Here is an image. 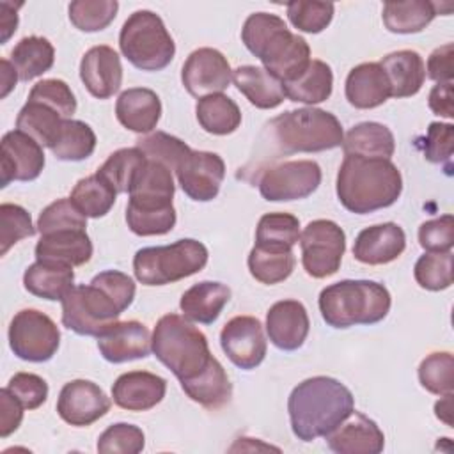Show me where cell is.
<instances>
[{
    "instance_id": "obj_1",
    "label": "cell",
    "mask_w": 454,
    "mask_h": 454,
    "mask_svg": "<svg viewBox=\"0 0 454 454\" xmlns=\"http://www.w3.org/2000/svg\"><path fill=\"white\" fill-rule=\"evenodd\" d=\"M355 410L351 390L335 378L312 376L298 383L287 399L291 429L301 442L326 436Z\"/></svg>"
},
{
    "instance_id": "obj_2",
    "label": "cell",
    "mask_w": 454,
    "mask_h": 454,
    "mask_svg": "<svg viewBox=\"0 0 454 454\" xmlns=\"http://www.w3.org/2000/svg\"><path fill=\"white\" fill-rule=\"evenodd\" d=\"M241 41L282 83L296 80L312 60L309 43L271 12L250 14L243 23Z\"/></svg>"
},
{
    "instance_id": "obj_3",
    "label": "cell",
    "mask_w": 454,
    "mask_h": 454,
    "mask_svg": "<svg viewBox=\"0 0 454 454\" xmlns=\"http://www.w3.org/2000/svg\"><path fill=\"white\" fill-rule=\"evenodd\" d=\"M339 202L355 215L392 206L403 192L399 168L385 158L344 156L337 172Z\"/></svg>"
},
{
    "instance_id": "obj_4",
    "label": "cell",
    "mask_w": 454,
    "mask_h": 454,
    "mask_svg": "<svg viewBox=\"0 0 454 454\" xmlns=\"http://www.w3.org/2000/svg\"><path fill=\"white\" fill-rule=\"evenodd\" d=\"M151 349L179 383L195 380L215 360L206 335L179 314H165L158 319L151 337Z\"/></svg>"
},
{
    "instance_id": "obj_5",
    "label": "cell",
    "mask_w": 454,
    "mask_h": 454,
    "mask_svg": "<svg viewBox=\"0 0 454 454\" xmlns=\"http://www.w3.org/2000/svg\"><path fill=\"white\" fill-rule=\"evenodd\" d=\"M319 312L332 328L374 325L387 317L392 300L388 289L374 280H340L319 293Z\"/></svg>"
},
{
    "instance_id": "obj_6",
    "label": "cell",
    "mask_w": 454,
    "mask_h": 454,
    "mask_svg": "<svg viewBox=\"0 0 454 454\" xmlns=\"http://www.w3.org/2000/svg\"><path fill=\"white\" fill-rule=\"evenodd\" d=\"M270 144L278 154L321 153L342 145L339 119L321 108L287 110L268 122Z\"/></svg>"
},
{
    "instance_id": "obj_7",
    "label": "cell",
    "mask_w": 454,
    "mask_h": 454,
    "mask_svg": "<svg viewBox=\"0 0 454 454\" xmlns=\"http://www.w3.org/2000/svg\"><path fill=\"white\" fill-rule=\"evenodd\" d=\"M207 257L200 241L184 238L165 247L140 248L133 257V271L144 286H165L199 273Z\"/></svg>"
},
{
    "instance_id": "obj_8",
    "label": "cell",
    "mask_w": 454,
    "mask_h": 454,
    "mask_svg": "<svg viewBox=\"0 0 454 454\" xmlns=\"http://www.w3.org/2000/svg\"><path fill=\"white\" fill-rule=\"evenodd\" d=\"M122 55L142 71H161L176 55V44L163 20L147 9L135 11L119 34Z\"/></svg>"
},
{
    "instance_id": "obj_9",
    "label": "cell",
    "mask_w": 454,
    "mask_h": 454,
    "mask_svg": "<svg viewBox=\"0 0 454 454\" xmlns=\"http://www.w3.org/2000/svg\"><path fill=\"white\" fill-rule=\"evenodd\" d=\"M62 325L78 335L99 337L122 310L99 286H74L62 300Z\"/></svg>"
},
{
    "instance_id": "obj_10",
    "label": "cell",
    "mask_w": 454,
    "mask_h": 454,
    "mask_svg": "<svg viewBox=\"0 0 454 454\" xmlns=\"http://www.w3.org/2000/svg\"><path fill=\"white\" fill-rule=\"evenodd\" d=\"M300 248L307 275L326 278L340 268L346 252V234L333 220H312L300 234Z\"/></svg>"
},
{
    "instance_id": "obj_11",
    "label": "cell",
    "mask_w": 454,
    "mask_h": 454,
    "mask_svg": "<svg viewBox=\"0 0 454 454\" xmlns=\"http://www.w3.org/2000/svg\"><path fill=\"white\" fill-rule=\"evenodd\" d=\"M60 344V332L53 319L35 309L20 310L9 325V346L25 362H48Z\"/></svg>"
},
{
    "instance_id": "obj_12",
    "label": "cell",
    "mask_w": 454,
    "mask_h": 454,
    "mask_svg": "<svg viewBox=\"0 0 454 454\" xmlns=\"http://www.w3.org/2000/svg\"><path fill=\"white\" fill-rule=\"evenodd\" d=\"M321 184V167L312 160L282 161L259 177V193L270 202L298 200L312 195Z\"/></svg>"
},
{
    "instance_id": "obj_13",
    "label": "cell",
    "mask_w": 454,
    "mask_h": 454,
    "mask_svg": "<svg viewBox=\"0 0 454 454\" xmlns=\"http://www.w3.org/2000/svg\"><path fill=\"white\" fill-rule=\"evenodd\" d=\"M181 190L197 202L213 200L225 177L222 156L209 151H190L176 168Z\"/></svg>"
},
{
    "instance_id": "obj_14",
    "label": "cell",
    "mask_w": 454,
    "mask_h": 454,
    "mask_svg": "<svg viewBox=\"0 0 454 454\" xmlns=\"http://www.w3.org/2000/svg\"><path fill=\"white\" fill-rule=\"evenodd\" d=\"M220 344L229 360L245 371H252L266 356V337L262 325L254 316H236L220 332Z\"/></svg>"
},
{
    "instance_id": "obj_15",
    "label": "cell",
    "mask_w": 454,
    "mask_h": 454,
    "mask_svg": "<svg viewBox=\"0 0 454 454\" xmlns=\"http://www.w3.org/2000/svg\"><path fill=\"white\" fill-rule=\"evenodd\" d=\"M232 69L222 51L215 48H199L192 51L183 64L181 82L193 98L220 94L229 87Z\"/></svg>"
},
{
    "instance_id": "obj_16",
    "label": "cell",
    "mask_w": 454,
    "mask_h": 454,
    "mask_svg": "<svg viewBox=\"0 0 454 454\" xmlns=\"http://www.w3.org/2000/svg\"><path fill=\"white\" fill-rule=\"evenodd\" d=\"M110 397L99 385L89 380H73L66 383L57 399L59 417L76 427L90 426L108 413Z\"/></svg>"
},
{
    "instance_id": "obj_17",
    "label": "cell",
    "mask_w": 454,
    "mask_h": 454,
    "mask_svg": "<svg viewBox=\"0 0 454 454\" xmlns=\"http://www.w3.org/2000/svg\"><path fill=\"white\" fill-rule=\"evenodd\" d=\"M44 168L43 145L20 129L2 137V188L11 181H34Z\"/></svg>"
},
{
    "instance_id": "obj_18",
    "label": "cell",
    "mask_w": 454,
    "mask_h": 454,
    "mask_svg": "<svg viewBox=\"0 0 454 454\" xmlns=\"http://www.w3.org/2000/svg\"><path fill=\"white\" fill-rule=\"evenodd\" d=\"M99 353L106 362L122 364L149 356L151 333L140 321H117L98 337Z\"/></svg>"
},
{
    "instance_id": "obj_19",
    "label": "cell",
    "mask_w": 454,
    "mask_h": 454,
    "mask_svg": "<svg viewBox=\"0 0 454 454\" xmlns=\"http://www.w3.org/2000/svg\"><path fill=\"white\" fill-rule=\"evenodd\" d=\"M80 78L98 99L112 98L122 83V66L117 51L106 44L92 46L80 62Z\"/></svg>"
},
{
    "instance_id": "obj_20",
    "label": "cell",
    "mask_w": 454,
    "mask_h": 454,
    "mask_svg": "<svg viewBox=\"0 0 454 454\" xmlns=\"http://www.w3.org/2000/svg\"><path fill=\"white\" fill-rule=\"evenodd\" d=\"M309 326L307 309L298 300H280L266 312L268 337L282 351L301 348L309 335Z\"/></svg>"
},
{
    "instance_id": "obj_21",
    "label": "cell",
    "mask_w": 454,
    "mask_h": 454,
    "mask_svg": "<svg viewBox=\"0 0 454 454\" xmlns=\"http://www.w3.org/2000/svg\"><path fill=\"white\" fill-rule=\"evenodd\" d=\"M325 438L337 454H380L385 447V436L378 424L355 410Z\"/></svg>"
},
{
    "instance_id": "obj_22",
    "label": "cell",
    "mask_w": 454,
    "mask_h": 454,
    "mask_svg": "<svg viewBox=\"0 0 454 454\" xmlns=\"http://www.w3.org/2000/svg\"><path fill=\"white\" fill-rule=\"evenodd\" d=\"M167 392L165 378L147 371L121 374L112 385L114 403L128 411H147L154 408Z\"/></svg>"
},
{
    "instance_id": "obj_23",
    "label": "cell",
    "mask_w": 454,
    "mask_h": 454,
    "mask_svg": "<svg viewBox=\"0 0 454 454\" xmlns=\"http://www.w3.org/2000/svg\"><path fill=\"white\" fill-rule=\"evenodd\" d=\"M406 248L404 231L394 223L365 227L358 232L353 245V257L364 264L378 266L395 261Z\"/></svg>"
},
{
    "instance_id": "obj_24",
    "label": "cell",
    "mask_w": 454,
    "mask_h": 454,
    "mask_svg": "<svg viewBox=\"0 0 454 454\" xmlns=\"http://www.w3.org/2000/svg\"><path fill=\"white\" fill-rule=\"evenodd\" d=\"M92 257V243L83 229L43 234L35 245V259L64 266H82Z\"/></svg>"
},
{
    "instance_id": "obj_25",
    "label": "cell",
    "mask_w": 454,
    "mask_h": 454,
    "mask_svg": "<svg viewBox=\"0 0 454 454\" xmlns=\"http://www.w3.org/2000/svg\"><path fill=\"white\" fill-rule=\"evenodd\" d=\"M344 92L351 106L369 110L390 98V83L380 62H364L348 73Z\"/></svg>"
},
{
    "instance_id": "obj_26",
    "label": "cell",
    "mask_w": 454,
    "mask_h": 454,
    "mask_svg": "<svg viewBox=\"0 0 454 454\" xmlns=\"http://www.w3.org/2000/svg\"><path fill=\"white\" fill-rule=\"evenodd\" d=\"M115 115L126 129L135 133H151L161 117V101L151 89H126L117 98Z\"/></svg>"
},
{
    "instance_id": "obj_27",
    "label": "cell",
    "mask_w": 454,
    "mask_h": 454,
    "mask_svg": "<svg viewBox=\"0 0 454 454\" xmlns=\"http://www.w3.org/2000/svg\"><path fill=\"white\" fill-rule=\"evenodd\" d=\"M238 90L257 108L271 110L286 99L284 83L261 66H239L232 71Z\"/></svg>"
},
{
    "instance_id": "obj_28",
    "label": "cell",
    "mask_w": 454,
    "mask_h": 454,
    "mask_svg": "<svg viewBox=\"0 0 454 454\" xmlns=\"http://www.w3.org/2000/svg\"><path fill=\"white\" fill-rule=\"evenodd\" d=\"M388 83L390 98H410L415 96L426 80V66L422 57L413 50H399L381 59Z\"/></svg>"
},
{
    "instance_id": "obj_29",
    "label": "cell",
    "mask_w": 454,
    "mask_h": 454,
    "mask_svg": "<svg viewBox=\"0 0 454 454\" xmlns=\"http://www.w3.org/2000/svg\"><path fill=\"white\" fill-rule=\"evenodd\" d=\"M231 300V289L222 282L204 280L190 289H186L181 296L179 309L183 316L190 321L211 325L218 319L220 312Z\"/></svg>"
},
{
    "instance_id": "obj_30",
    "label": "cell",
    "mask_w": 454,
    "mask_h": 454,
    "mask_svg": "<svg viewBox=\"0 0 454 454\" xmlns=\"http://www.w3.org/2000/svg\"><path fill=\"white\" fill-rule=\"evenodd\" d=\"M344 156L385 158L390 160L395 151L392 131L380 122L365 121L353 126L342 138Z\"/></svg>"
},
{
    "instance_id": "obj_31",
    "label": "cell",
    "mask_w": 454,
    "mask_h": 454,
    "mask_svg": "<svg viewBox=\"0 0 454 454\" xmlns=\"http://www.w3.org/2000/svg\"><path fill=\"white\" fill-rule=\"evenodd\" d=\"M74 273L71 266L35 261L23 273L25 289L44 300H62L74 286Z\"/></svg>"
},
{
    "instance_id": "obj_32",
    "label": "cell",
    "mask_w": 454,
    "mask_h": 454,
    "mask_svg": "<svg viewBox=\"0 0 454 454\" xmlns=\"http://www.w3.org/2000/svg\"><path fill=\"white\" fill-rule=\"evenodd\" d=\"M184 394L207 410H218L229 403L232 395V385L222 364L215 358L211 365L195 380L181 383Z\"/></svg>"
},
{
    "instance_id": "obj_33",
    "label": "cell",
    "mask_w": 454,
    "mask_h": 454,
    "mask_svg": "<svg viewBox=\"0 0 454 454\" xmlns=\"http://www.w3.org/2000/svg\"><path fill=\"white\" fill-rule=\"evenodd\" d=\"M440 5L427 0L385 2L383 23L394 34H417L424 30L438 14Z\"/></svg>"
},
{
    "instance_id": "obj_34",
    "label": "cell",
    "mask_w": 454,
    "mask_h": 454,
    "mask_svg": "<svg viewBox=\"0 0 454 454\" xmlns=\"http://www.w3.org/2000/svg\"><path fill=\"white\" fill-rule=\"evenodd\" d=\"M333 89V73L332 67L319 60L312 59L307 69L293 82L284 83L286 98H289L294 103H305V105H316L321 101H326Z\"/></svg>"
},
{
    "instance_id": "obj_35",
    "label": "cell",
    "mask_w": 454,
    "mask_h": 454,
    "mask_svg": "<svg viewBox=\"0 0 454 454\" xmlns=\"http://www.w3.org/2000/svg\"><path fill=\"white\" fill-rule=\"evenodd\" d=\"M64 121L66 119L57 110L39 101L28 99L16 117V129L27 133L41 145L51 149L60 137Z\"/></svg>"
},
{
    "instance_id": "obj_36",
    "label": "cell",
    "mask_w": 454,
    "mask_h": 454,
    "mask_svg": "<svg viewBox=\"0 0 454 454\" xmlns=\"http://www.w3.org/2000/svg\"><path fill=\"white\" fill-rule=\"evenodd\" d=\"M55 60L53 44L46 37H23L11 51V64L14 66L21 82H30L51 69Z\"/></svg>"
},
{
    "instance_id": "obj_37",
    "label": "cell",
    "mask_w": 454,
    "mask_h": 454,
    "mask_svg": "<svg viewBox=\"0 0 454 454\" xmlns=\"http://www.w3.org/2000/svg\"><path fill=\"white\" fill-rule=\"evenodd\" d=\"M195 115L200 128L211 135H231L241 124L239 106L222 92L200 98Z\"/></svg>"
},
{
    "instance_id": "obj_38",
    "label": "cell",
    "mask_w": 454,
    "mask_h": 454,
    "mask_svg": "<svg viewBox=\"0 0 454 454\" xmlns=\"http://www.w3.org/2000/svg\"><path fill=\"white\" fill-rule=\"evenodd\" d=\"M147 156L135 145L112 153L106 161L98 168V174L117 192L129 193L138 174L142 172Z\"/></svg>"
},
{
    "instance_id": "obj_39",
    "label": "cell",
    "mask_w": 454,
    "mask_h": 454,
    "mask_svg": "<svg viewBox=\"0 0 454 454\" xmlns=\"http://www.w3.org/2000/svg\"><path fill=\"white\" fill-rule=\"evenodd\" d=\"M117 192L96 172L80 179L71 190V202L87 218L105 216L115 204Z\"/></svg>"
},
{
    "instance_id": "obj_40",
    "label": "cell",
    "mask_w": 454,
    "mask_h": 454,
    "mask_svg": "<svg viewBox=\"0 0 454 454\" xmlns=\"http://www.w3.org/2000/svg\"><path fill=\"white\" fill-rule=\"evenodd\" d=\"M300 241V220L291 213H266L255 229V247L293 250Z\"/></svg>"
},
{
    "instance_id": "obj_41",
    "label": "cell",
    "mask_w": 454,
    "mask_h": 454,
    "mask_svg": "<svg viewBox=\"0 0 454 454\" xmlns=\"http://www.w3.org/2000/svg\"><path fill=\"white\" fill-rule=\"evenodd\" d=\"M294 262L293 250H271L255 245L247 259L250 275L268 286L284 282L293 273Z\"/></svg>"
},
{
    "instance_id": "obj_42",
    "label": "cell",
    "mask_w": 454,
    "mask_h": 454,
    "mask_svg": "<svg viewBox=\"0 0 454 454\" xmlns=\"http://www.w3.org/2000/svg\"><path fill=\"white\" fill-rule=\"evenodd\" d=\"M96 149V133L92 128L76 119H66L57 144L51 153L60 161H82Z\"/></svg>"
},
{
    "instance_id": "obj_43",
    "label": "cell",
    "mask_w": 454,
    "mask_h": 454,
    "mask_svg": "<svg viewBox=\"0 0 454 454\" xmlns=\"http://www.w3.org/2000/svg\"><path fill=\"white\" fill-rule=\"evenodd\" d=\"M115 0H74L69 4V20L82 32L105 30L117 14Z\"/></svg>"
},
{
    "instance_id": "obj_44",
    "label": "cell",
    "mask_w": 454,
    "mask_h": 454,
    "mask_svg": "<svg viewBox=\"0 0 454 454\" xmlns=\"http://www.w3.org/2000/svg\"><path fill=\"white\" fill-rule=\"evenodd\" d=\"M417 284L427 291H443L452 284V252H426L415 262Z\"/></svg>"
},
{
    "instance_id": "obj_45",
    "label": "cell",
    "mask_w": 454,
    "mask_h": 454,
    "mask_svg": "<svg viewBox=\"0 0 454 454\" xmlns=\"http://www.w3.org/2000/svg\"><path fill=\"white\" fill-rule=\"evenodd\" d=\"M420 385L436 395L452 394L454 388V358L449 351H438L426 356L419 365Z\"/></svg>"
},
{
    "instance_id": "obj_46",
    "label": "cell",
    "mask_w": 454,
    "mask_h": 454,
    "mask_svg": "<svg viewBox=\"0 0 454 454\" xmlns=\"http://www.w3.org/2000/svg\"><path fill=\"white\" fill-rule=\"evenodd\" d=\"M335 5L332 2H307V0H294L287 4V18L294 28L307 32V34H319L323 32L332 18H333Z\"/></svg>"
},
{
    "instance_id": "obj_47",
    "label": "cell",
    "mask_w": 454,
    "mask_h": 454,
    "mask_svg": "<svg viewBox=\"0 0 454 454\" xmlns=\"http://www.w3.org/2000/svg\"><path fill=\"white\" fill-rule=\"evenodd\" d=\"M87 227V216L80 213V209L71 202V199H57L50 206H46L37 218V232L50 234L57 231L69 229H83Z\"/></svg>"
},
{
    "instance_id": "obj_48",
    "label": "cell",
    "mask_w": 454,
    "mask_h": 454,
    "mask_svg": "<svg viewBox=\"0 0 454 454\" xmlns=\"http://www.w3.org/2000/svg\"><path fill=\"white\" fill-rule=\"evenodd\" d=\"M137 147L149 160L160 161V163L167 165L170 170H176L177 165L181 163V160L192 151L183 140H179L177 137H172L168 133H163V131H156V133H151V135L140 138L137 142Z\"/></svg>"
},
{
    "instance_id": "obj_49",
    "label": "cell",
    "mask_w": 454,
    "mask_h": 454,
    "mask_svg": "<svg viewBox=\"0 0 454 454\" xmlns=\"http://www.w3.org/2000/svg\"><path fill=\"white\" fill-rule=\"evenodd\" d=\"M0 254L5 255L12 245L21 241L23 238H30L35 234V227L32 225V218L28 211L18 204L4 202L0 206Z\"/></svg>"
},
{
    "instance_id": "obj_50",
    "label": "cell",
    "mask_w": 454,
    "mask_h": 454,
    "mask_svg": "<svg viewBox=\"0 0 454 454\" xmlns=\"http://www.w3.org/2000/svg\"><path fill=\"white\" fill-rule=\"evenodd\" d=\"M145 445L144 431L138 426L119 422L106 427L98 438V452H119V454H138Z\"/></svg>"
},
{
    "instance_id": "obj_51",
    "label": "cell",
    "mask_w": 454,
    "mask_h": 454,
    "mask_svg": "<svg viewBox=\"0 0 454 454\" xmlns=\"http://www.w3.org/2000/svg\"><path fill=\"white\" fill-rule=\"evenodd\" d=\"M28 99L30 101H39V103L57 110L64 119H69L76 112L74 94L64 80L46 78V80L37 82L32 87V90L28 94Z\"/></svg>"
},
{
    "instance_id": "obj_52",
    "label": "cell",
    "mask_w": 454,
    "mask_h": 454,
    "mask_svg": "<svg viewBox=\"0 0 454 454\" xmlns=\"http://www.w3.org/2000/svg\"><path fill=\"white\" fill-rule=\"evenodd\" d=\"M419 243L427 252H449L454 245V218L442 215L419 227Z\"/></svg>"
},
{
    "instance_id": "obj_53",
    "label": "cell",
    "mask_w": 454,
    "mask_h": 454,
    "mask_svg": "<svg viewBox=\"0 0 454 454\" xmlns=\"http://www.w3.org/2000/svg\"><path fill=\"white\" fill-rule=\"evenodd\" d=\"M454 147V126L449 122H431L422 142L424 158L431 163H449Z\"/></svg>"
},
{
    "instance_id": "obj_54",
    "label": "cell",
    "mask_w": 454,
    "mask_h": 454,
    "mask_svg": "<svg viewBox=\"0 0 454 454\" xmlns=\"http://www.w3.org/2000/svg\"><path fill=\"white\" fill-rule=\"evenodd\" d=\"M7 388L14 394V397L25 406V410L39 408L48 397V383L32 372H18L14 374Z\"/></svg>"
},
{
    "instance_id": "obj_55",
    "label": "cell",
    "mask_w": 454,
    "mask_h": 454,
    "mask_svg": "<svg viewBox=\"0 0 454 454\" xmlns=\"http://www.w3.org/2000/svg\"><path fill=\"white\" fill-rule=\"evenodd\" d=\"M90 282L99 286L101 289H105L115 300V303L119 305V309L122 312L131 305V301L135 298V291H137L135 282L129 275H126L122 271L106 270V271L98 273Z\"/></svg>"
},
{
    "instance_id": "obj_56",
    "label": "cell",
    "mask_w": 454,
    "mask_h": 454,
    "mask_svg": "<svg viewBox=\"0 0 454 454\" xmlns=\"http://www.w3.org/2000/svg\"><path fill=\"white\" fill-rule=\"evenodd\" d=\"M25 406L14 397V394L5 387L0 390V436L7 438L14 433L23 420Z\"/></svg>"
},
{
    "instance_id": "obj_57",
    "label": "cell",
    "mask_w": 454,
    "mask_h": 454,
    "mask_svg": "<svg viewBox=\"0 0 454 454\" xmlns=\"http://www.w3.org/2000/svg\"><path fill=\"white\" fill-rule=\"evenodd\" d=\"M452 57H454L452 43H447L436 48L427 59V76L436 83L452 82V76H454Z\"/></svg>"
},
{
    "instance_id": "obj_58",
    "label": "cell",
    "mask_w": 454,
    "mask_h": 454,
    "mask_svg": "<svg viewBox=\"0 0 454 454\" xmlns=\"http://www.w3.org/2000/svg\"><path fill=\"white\" fill-rule=\"evenodd\" d=\"M429 108L445 119L454 117V106H452V82L447 83H436L429 92Z\"/></svg>"
},
{
    "instance_id": "obj_59",
    "label": "cell",
    "mask_w": 454,
    "mask_h": 454,
    "mask_svg": "<svg viewBox=\"0 0 454 454\" xmlns=\"http://www.w3.org/2000/svg\"><path fill=\"white\" fill-rule=\"evenodd\" d=\"M21 5V4H20ZM11 2H0V32H2V44L7 43V39L16 32L18 27V14L16 7Z\"/></svg>"
},
{
    "instance_id": "obj_60",
    "label": "cell",
    "mask_w": 454,
    "mask_h": 454,
    "mask_svg": "<svg viewBox=\"0 0 454 454\" xmlns=\"http://www.w3.org/2000/svg\"><path fill=\"white\" fill-rule=\"evenodd\" d=\"M0 66H2V98H5L16 87V82L20 76H18L14 66L11 64V60L2 59Z\"/></svg>"
},
{
    "instance_id": "obj_61",
    "label": "cell",
    "mask_w": 454,
    "mask_h": 454,
    "mask_svg": "<svg viewBox=\"0 0 454 454\" xmlns=\"http://www.w3.org/2000/svg\"><path fill=\"white\" fill-rule=\"evenodd\" d=\"M434 413L436 417L445 422L447 426H452V394L443 395L436 404H434Z\"/></svg>"
}]
</instances>
